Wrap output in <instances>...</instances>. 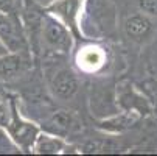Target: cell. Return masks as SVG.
<instances>
[{
	"label": "cell",
	"mask_w": 157,
	"mask_h": 156,
	"mask_svg": "<svg viewBox=\"0 0 157 156\" xmlns=\"http://www.w3.org/2000/svg\"><path fill=\"white\" fill-rule=\"evenodd\" d=\"M39 49L47 58L53 59L70 55L73 49V33L58 17L45 13L40 22Z\"/></svg>",
	"instance_id": "6da1fadb"
},
{
	"label": "cell",
	"mask_w": 157,
	"mask_h": 156,
	"mask_svg": "<svg viewBox=\"0 0 157 156\" xmlns=\"http://www.w3.org/2000/svg\"><path fill=\"white\" fill-rule=\"evenodd\" d=\"M10 102V108H11V119L8 126L5 128L6 134L10 136V139L22 150V151H31L33 144L37 138V134L40 133L39 126L30 120H27L24 116L20 114V111L17 108V103L14 98L8 100Z\"/></svg>",
	"instance_id": "7a4b0ae2"
},
{
	"label": "cell",
	"mask_w": 157,
	"mask_h": 156,
	"mask_svg": "<svg viewBox=\"0 0 157 156\" xmlns=\"http://www.w3.org/2000/svg\"><path fill=\"white\" fill-rule=\"evenodd\" d=\"M0 41L8 52H28L30 49L25 28L11 13L5 11H0Z\"/></svg>",
	"instance_id": "3957f363"
},
{
	"label": "cell",
	"mask_w": 157,
	"mask_h": 156,
	"mask_svg": "<svg viewBox=\"0 0 157 156\" xmlns=\"http://www.w3.org/2000/svg\"><path fill=\"white\" fill-rule=\"evenodd\" d=\"M115 102L118 109L131 111L139 116H146L151 113V105L143 94H140L136 86L129 81H121L115 87Z\"/></svg>",
	"instance_id": "277c9868"
},
{
	"label": "cell",
	"mask_w": 157,
	"mask_h": 156,
	"mask_svg": "<svg viewBox=\"0 0 157 156\" xmlns=\"http://www.w3.org/2000/svg\"><path fill=\"white\" fill-rule=\"evenodd\" d=\"M84 0H53L50 5L45 6L47 13L58 17L64 25L69 27V30L73 34H78L81 31L79 19L82 13Z\"/></svg>",
	"instance_id": "5b68a950"
},
{
	"label": "cell",
	"mask_w": 157,
	"mask_h": 156,
	"mask_svg": "<svg viewBox=\"0 0 157 156\" xmlns=\"http://www.w3.org/2000/svg\"><path fill=\"white\" fill-rule=\"evenodd\" d=\"M123 31L131 42L143 46V44H148L155 34V25L152 17L142 11L126 17L123 24Z\"/></svg>",
	"instance_id": "8992f818"
},
{
	"label": "cell",
	"mask_w": 157,
	"mask_h": 156,
	"mask_svg": "<svg viewBox=\"0 0 157 156\" xmlns=\"http://www.w3.org/2000/svg\"><path fill=\"white\" fill-rule=\"evenodd\" d=\"M81 128L82 123L79 117L69 109H58L52 113L44 122V130L47 133H52V134H56L64 139L81 131Z\"/></svg>",
	"instance_id": "52a82bcc"
},
{
	"label": "cell",
	"mask_w": 157,
	"mask_h": 156,
	"mask_svg": "<svg viewBox=\"0 0 157 156\" xmlns=\"http://www.w3.org/2000/svg\"><path fill=\"white\" fill-rule=\"evenodd\" d=\"M31 67L28 52H10L0 56V80L16 81L24 77Z\"/></svg>",
	"instance_id": "ba28073f"
},
{
	"label": "cell",
	"mask_w": 157,
	"mask_h": 156,
	"mask_svg": "<svg viewBox=\"0 0 157 156\" xmlns=\"http://www.w3.org/2000/svg\"><path fill=\"white\" fill-rule=\"evenodd\" d=\"M52 94L59 100H70L79 89V80L70 67H59L50 77Z\"/></svg>",
	"instance_id": "9c48e42d"
},
{
	"label": "cell",
	"mask_w": 157,
	"mask_h": 156,
	"mask_svg": "<svg viewBox=\"0 0 157 156\" xmlns=\"http://www.w3.org/2000/svg\"><path fill=\"white\" fill-rule=\"evenodd\" d=\"M106 52L98 46H86L76 55V66L84 74H97L106 66Z\"/></svg>",
	"instance_id": "30bf717a"
},
{
	"label": "cell",
	"mask_w": 157,
	"mask_h": 156,
	"mask_svg": "<svg viewBox=\"0 0 157 156\" xmlns=\"http://www.w3.org/2000/svg\"><path fill=\"white\" fill-rule=\"evenodd\" d=\"M139 119H140L139 114L120 109V113L117 111V113L110 114L107 117L98 119V128L106 133H121V131L131 128Z\"/></svg>",
	"instance_id": "8fae6325"
},
{
	"label": "cell",
	"mask_w": 157,
	"mask_h": 156,
	"mask_svg": "<svg viewBox=\"0 0 157 156\" xmlns=\"http://www.w3.org/2000/svg\"><path fill=\"white\" fill-rule=\"evenodd\" d=\"M67 142L64 138H59L56 134H52V133H39L34 144H33V148H31V153H36V154H61L67 150Z\"/></svg>",
	"instance_id": "7c38bea8"
},
{
	"label": "cell",
	"mask_w": 157,
	"mask_h": 156,
	"mask_svg": "<svg viewBox=\"0 0 157 156\" xmlns=\"http://www.w3.org/2000/svg\"><path fill=\"white\" fill-rule=\"evenodd\" d=\"M137 3L145 14L151 17H157V0H137Z\"/></svg>",
	"instance_id": "4fadbf2b"
},
{
	"label": "cell",
	"mask_w": 157,
	"mask_h": 156,
	"mask_svg": "<svg viewBox=\"0 0 157 156\" xmlns=\"http://www.w3.org/2000/svg\"><path fill=\"white\" fill-rule=\"evenodd\" d=\"M11 119V108H10V102H0V128H6Z\"/></svg>",
	"instance_id": "5bb4252c"
},
{
	"label": "cell",
	"mask_w": 157,
	"mask_h": 156,
	"mask_svg": "<svg viewBox=\"0 0 157 156\" xmlns=\"http://www.w3.org/2000/svg\"><path fill=\"white\" fill-rule=\"evenodd\" d=\"M14 5H16V0H0V11L13 13Z\"/></svg>",
	"instance_id": "9a60e30c"
},
{
	"label": "cell",
	"mask_w": 157,
	"mask_h": 156,
	"mask_svg": "<svg viewBox=\"0 0 157 156\" xmlns=\"http://www.w3.org/2000/svg\"><path fill=\"white\" fill-rule=\"evenodd\" d=\"M34 2L39 5V6H42V8H45L47 5H50L52 2H53V0H34Z\"/></svg>",
	"instance_id": "2e32d148"
},
{
	"label": "cell",
	"mask_w": 157,
	"mask_h": 156,
	"mask_svg": "<svg viewBox=\"0 0 157 156\" xmlns=\"http://www.w3.org/2000/svg\"><path fill=\"white\" fill-rule=\"evenodd\" d=\"M6 53H10L8 49H6V46H5L2 41H0V56H3V55H6Z\"/></svg>",
	"instance_id": "e0dca14e"
}]
</instances>
